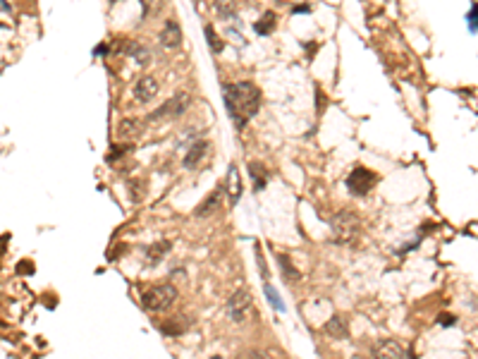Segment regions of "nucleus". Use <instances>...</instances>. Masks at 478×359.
Listing matches in <instances>:
<instances>
[{
    "label": "nucleus",
    "instance_id": "nucleus-1",
    "mask_svg": "<svg viewBox=\"0 0 478 359\" xmlns=\"http://www.w3.org/2000/svg\"><path fill=\"white\" fill-rule=\"evenodd\" d=\"M223 98H225L227 115L232 118L237 129L246 127V122L258 115L261 108V89L253 82H237L223 86Z\"/></svg>",
    "mask_w": 478,
    "mask_h": 359
},
{
    "label": "nucleus",
    "instance_id": "nucleus-2",
    "mask_svg": "<svg viewBox=\"0 0 478 359\" xmlns=\"http://www.w3.org/2000/svg\"><path fill=\"white\" fill-rule=\"evenodd\" d=\"M330 230H333V239L337 244H349L359 237L361 218L354 211H340L335 213V218L330 221Z\"/></svg>",
    "mask_w": 478,
    "mask_h": 359
},
{
    "label": "nucleus",
    "instance_id": "nucleus-3",
    "mask_svg": "<svg viewBox=\"0 0 478 359\" xmlns=\"http://www.w3.org/2000/svg\"><path fill=\"white\" fill-rule=\"evenodd\" d=\"M177 299V287L172 283H161V285H151L141 292V304L148 312H165L170 309Z\"/></svg>",
    "mask_w": 478,
    "mask_h": 359
},
{
    "label": "nucleus",
    "instance_id": "nucleus-4",
    "mask_svg": "<svg viewBox=\"0 0 478 359\" xmlns=\"http://www.w3.org/2000/svg\"><path fill=\"white\" fill-rule=\"evenodd\" d=\"M227 314L235 323H246L253 314V299L246 290H237L235 295L227 299Z\"/></svg>",
    "mask_w": 478,
    "mask_h": 359
},
{
    "label": "nucleus",
    "instance_id": "nucleus-5",
    "mask_svg": "<svg viewBox=\"0 0 478 359\" xmlns=\"http://www.w3.org/2000/svg\"><path fill=\"white\" fill-rule=\"evenodd\" d=\"M376 182H378V175L376 173H370L368 168L363 166H356L349 173V177H347V189L354 194V196H366V194L376 187Z\"/></svg>",
    "mask_w": 478,
    "mask_h": 359
},
{
    "label": "nucleus",
    "instance_id": "nucleus-6",
    "mask_svg": "<svg viewBox=\"0 0 478 359\" xmlns=\"http://www.w3.org/2000/svg\"><path fill=\"white\" fill-rule=\"evenodd\" d=\"M191 103V96L187 91H177L175 96H170L168 101L161 106V111H155L148 115V120H161V118H177L182 113L189 108Z\"/></svg>",
    "mask_w": 478,
    "mask_h": 359
},
{
    "label": "nucleus",
    "instance_id": "nucleus-7",
    "mask_svg": "<svg viewBox=\"0 0 478 359\" xmlns=\"http://www.w3.org/2000/svg\"><path fill=\"white\" fill-rule=\"evenodd\" d=\"M373 357H378V359H402V357H409V352H406L397 340L385 338V340H378L376 345H373Z\"/></svg>",
    "mask_w": 478,
    "mask_h": 359
},
{
    "label": "nucleus",
    "instance_id": "nucleus-8",
    "mask_svg": "<svg viewBox=\"0 0 478 359\" xmlns=\"http://www.w3.org/2000/svg\"><path fill=\"white\" fill-rule=\"evenodd\" d=\"M158 82H155V77H151V74H144L139 82L134 84V98L139 103H148L153 101L155 96H158Z\"/></svg>",
    "mask_w": 478,
    "mask_h": 359
},
{
    "label": "nucleus",
    "instance_id": "nucleus-9",
    "mask_svg": "<svg viewBox=\"0 0 478 359\" xmlns=\"http://www.w3.org/2000/svg\"><path fill=\"white\" fill-rule=\"evenodd\" d=\"M208 151H210V144H208V141H201V139L199 141H194V144L189 146V151L184 153V161H182L184 168H187V170H196V168L206 161Z\"/></svg>",
    "mask_w": 478,
    "mask_h": 359
},
{
    "label": "nucleus",
    "instance_id": "nucleus-10",
    "mask_svg": "<svg viewBox=\"0 0 478 359\" xmlns=\"http://www.w3.org/2000/svg\"><path fill=\"white\" fill-rule=\"evenodd\" d=\"M223 194H225V187H218L216 192H210L206 199H203V203L194 211V216H196V218H208V216L218 213L220 211V203H223Z\"/></svg>",
    "mask_w": 478,
    "mask_h": 359
},
{
    "label": "nucleus",
    "instance_id": "nucleus-11",
    "mask_svg": "<svg viewBox=\"0 0 478 359\" xmlns=\"http://www.w3.org/2000/svg\"><path fill=\"white\" fill-rule=\"evenodd\" d=\"M161 43L165 48H170V50H175V48L182 46V29H180V24H177L175 19H168V22L163 24Z\"/></svg>",
    "mask_w": 478,
    "mask_h": 359
},
{
    "label": "nucleus",
    "instance_id": "nucleus-12",
    "mask_svg": "<svg viewBox=\"0 0 478 359\" xmlns=\"http://www.w3.org/2000/svg\"><path fill=\"white\" fill-rule=\"evenodd\" d=\"M170 247H172V244H170V242H165V239H163V242H153V244H148V247L144 249L146 264H148V266H158V264L163 261V257L170 251Z\"/></svg>",
    "mask_w": 478,
    "mask_h": 359
},
{
    "label": "nucleus",
    "instance_id": "nucleus-13",
    "mask_svg": "<svg viewBox=\"0 0 478 359\" xmlns=\"http://www.w3.org/2000/svg\"><path fill=\"white\" fill-rule=\"evenodd\" d=\"M325 333L328 335H333V338H337V340H344L347 335H349V326H347V319L344 316H333V319H328V323H325Z\"/></svg>",
    "mask_w": 478,
    "mask_h": 359
},
{
    "label": "nucleus",
    "instance_id": "nucleus-14",
    "mask_svg": "<svg viewBox=\"0 0 478 359\" xmlns=\"http://www.w3.org/2000/svg\"><path fill=\"white\" fill-rule=\"evenodd\" d=\"M141 120H134V118H129V120H122L118 125V137L120 139H136L139 134H141Z\"/></svg>",
    "mask_w": 478,
    "mask_h": 359
},
{
    "label": "nucleus",
    "instance_id": "nucleus-15",
    "mask_svg": "<svg viewBox=\"0 0 478 359\" xmlns=\"http://www.w3.org/2000/svg\"><path fill=\"white\" fill-rule=\"evenodd\" d=\"M249 175H251L253 180V189L258 192V189H265V184H268V170H265V166H261V163H249Z\"/></svg>",
    "mask_w": 478,
    "mask_h": 359
},
{
    "label": "nucleus",
    "instance_id": "nucleus-16",
    "mask_svg": "<svg viewBox=\"0 0 478 359\" xmlns=\"http://www.w3.org/2000/svg\"><path fill=\"white\" fill-rule=\"evenodd\" d=\"M227 192H230V201L235 203L239 196H242V180H239V173H237V168L232 166L230 168V173H227Z\"/></svg>",
    "mask_w": 478,
    "mask_h": 359
},
{
    "label": "nucleus",
    "instance_id": "nucleus-17",
    "mask_svg": "<svg viewBox=\"0 0 478 359\" xmlns=\"http://www.w3.org/2000/svg\"><path fill=\"white\" fill-rule=\"evenodd\" d=\"M218 17L220 19H235L237 17V0H213Z\"/></svg>",
    "mask_w": 478,
    "mask_h": 359
},
{
    "label": "nucleus",
    "instance_id": "nucleus-18",
    "mask_svg": "<svg viewBox=\"0 0 478 359\" xmlns=\"http://www.w3.org/2000/svg\"><path fill=\"white\" fill-rule=\"evenodd\" d=\"M275 24H278V19H275V12H263V17L253 24V31L258 34V36H268L273 29H275Z\"/></svg>",
    "mask_w": 478,
    "mask_h": 359
},
{
    "label": "nucleus",
    "instance_id": "nucleus-19",
    "mask_svg": "<svg viewBox=\"0 0 478 359\" xmlns=\"http://www.w3.org/2000/svg\"><path fill=\"white\" fill-rule=\"evenodd\" d=\"M278 264H280V271H282V278L287 280L289 285H292V283H297L299 278H301V276H299V271H297V268L292 266V261H289V257H285V254H278Z\"/></svg>",
    "mask_w": 478,
    "mask_h": 359
},
{
    "label": "nucleus",
    "instance_id": "nucleus-20",
    "mask_svg": "<svg viewBox=\"0 0 478 359\" xmlns=\"http://www.w3.org/2000/svg\"><path fill=\"white\" fill-rule=\"evenodd\" d=\"M127 48H129V50H125L127 56H132L139 65H148L151 56H148V48H146V46H139V43H127Z\"/></svg>",
    "mask_w": 478,
    "mask_h": 359
},
{
    "label": "nucleus",
    "instance_id": "nucleus-21",
    "mask_svg": "<svg viewBox=\"0 0 478 359\" xmlns=\"http://www.w3.org/2000/svg\"><path fill=\"white\" fill-rule=\"evenodd\" d=\"M206 41H208V46H210V50H213V53H223L225 43H223V38L218 36L216 29L210 27V24H206Z\"/></svg>",
    "mask_w": 478,
    "mask_h": 359
},
{
    "label": "nucleus",
    "instance_id": "nucleus-22",
    "mask_svg": "<svg viewBox=\"0 0 478 359\" xmlns=\"http://www.w3.org/2000/svg\"><path fill=\"white\" fill-rule=\"evenodd\" d=\"M263 292H265V297H268V302H271L273 309H278V312H285V304H282L280 295L271 287V283H268V280H265V285H263Z\"/></svg>",
    "mask_w": 478,
    "mask_h": 359
},
{
    "label": "nucleus",
    "instance_id": "nucleus-23",
    "mask_svg": "<svg viewBox=\"0 0 478 359\" xmlns=\"http://www.w3.org/2000/svg\"><path fill=\"white\" fill-rule=\"evenodd\" d=\"M161 328L165 333H170V335H177V333H182L187 328V323H182V316H175V319H170V323H165Z\"/></svg>",
    "mask_w": 478,
    "mask_h": 359
},
{
    "label": "nucleus",
    "instance_id": "nucleus-24",
    "mask_svg": "<svg viewBox=\"0 0 478 359\" xmlns=\"http://www.w3.org/2000/svg\"><path fill=\"white\" fill-rule=\"evenodd\" d=\"M129 194L134 201H141L146 196V182H129Z\"/></svg>",
    "mask_w": 478,
    "mask_h": 359
},
{
    "label": "nucleus",
    "instance_id": "nucleus-25",
    "mask_svg": "<svg viewBox=\"0 0 478 359\" xmlns=\"http://www.w3.org/2000/svg\"><path fill=\"white\" fill-rule=\"evenodd\" d=\"M466 22H469L471 31H478V3H473V5H471L469 15H466Z\"/></svg>",
    "mask_w": 478,
    "mask_h": 359
},
{
    "label": "nucleus",
    "instance_id": "nucleus-26",
    "mask_svg": "<svg viewBox=\"0 0 478 359\" xmlns=\"http://www.w3.org/2000/svg\"><path fill=\"white\" fill-rule=\"evenodd\" d=\"M256 259H258V268H261L263 280H268V266H265V259H263V249L256 244Z\"/></svg>",
    "mask_w": 478,
    "mask_h": 359
},
{
    "label": "nucleus",
    "instance_id": "nucleus-27",
    "mask_svg": "<svg viewBox=\"0 0 478 359\" xmlns=\"http://www.w3.org/2000/svg\"><path fill=\"white\" fill-rule=\"evenodd\" d=\"M438 323H440V326H454V323H457V319H454L452 314H440Z\"/></svg>",
    "mask_w": 478,
    "mask_h": 359
},
{
    "label": "nucleus",
    "instance_id": "nucleus-28",
    "mask_svg": "<svg viewBox=\"0 0 478 359\" xmlns=\"http://www.w3.org/2000/svg\"><path fill=\"white\" fill-rule=\"evenodd\" d=\"M294 15H308V5H299V8L292 10Z\"/></svg>",
    "mask_w": 478,
    "mask_h": 359
},
{
    "label": "nucleus",
    "instance_id": "nucleus-29",
    "mask_svg": "<svg viewBox=\"0 0 478 359\" xmlns=\"http://www.w3.org/2000/svg\"><path fill=\"white\" fill-rule=\"evenodd\" d=\"M17 271H19V273H27V271L31 273V271H34V266H31V264H29V266H27V264H19Z\"/></svg>",
    "mask_w": 478,
    "mask_h": 359
},
{
    "label": "nucleus",
    "instance_id": "nucleus-30",
    "mask_svg": "<svg viewBox=\"0 0 478 359\" xmlns=\"http://www.w3.org/2000/svg\"><path fill=\"white\" fill-rule=\"evenodd\" d=\"M0 8L5 10V12H10V3H8V0H0Z\"/></svg>",
    "mask_w": 478,
    "mask_h": 359
}]
</instances>
